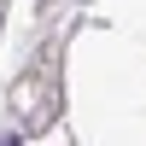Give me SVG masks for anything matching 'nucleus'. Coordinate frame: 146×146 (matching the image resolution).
Here are the masks:
<instances>
[{
  "label": "nucleus",
  "instance_id": "1",
  "mask_svg": "<svg viewBox=\"0 0 146 146\" xmlns=\"http://www.w3.org/2000/svg\"><path fill=\"white\" fill-rule=\"evenodd\" d=\"M0 146H18V140H0Z\"/></svg>",
  "mask_w": 146,
  "mask_h": 146
}]
</instances>
